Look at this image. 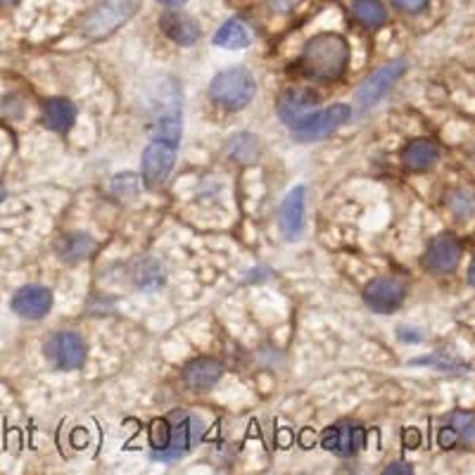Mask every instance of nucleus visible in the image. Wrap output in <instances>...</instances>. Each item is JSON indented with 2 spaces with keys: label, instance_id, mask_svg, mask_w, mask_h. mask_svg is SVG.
Here are the masks:
<instances>
[{
  "label": "nucleus",
  "instance_id": "obj_15",
  "mask_svg": "<svg viewBox=\"0 0 475 475\" xmlns=\"http://www.w3.org/2000/svg\"><path fill=\"white\" fill-rule=\"evenodd\" d=\"M160 26L173 44L179 45H193L200 38V34H203L198 19L183 13V10H169V13L162 15Z\"/></svg>",
  "mask_w": 475,
  "mask_h": 475
},
{
  "label": "nucleus",
  "instance_id": "obj_9",
  "mask_svg": "<svg viewBox=\"0 0 475 475\" xmlns=\"http://www.w3.org/2000/svg\"><path fill=\"white\" fill-rule=\"evenodd\" d=\"M136 7L138 0H110V3L98 7V10L86 19L84 31L93 38L107 36V34H112L122 22H126L131 15L136 13Z\"/></svg>",
  "mask_w": 475,
  "mask_h": 475
},
{
  "label": "nucleus",
  "instance_id": "obj_14",
  "mask_svg": "<svg viewBox=\"0 0 475 475\" xmlns=\"http://www.w3.org/2000/svg\"><path fill=\"white\" fill-rule=\"evenodd\" d=\"M319 103L314 91L307 88H288L278 100V117L283 119L288 126H295L309 112H314V105Z\"/></svg>",
  "mask_w": 475,
  "mask_h": 475
},
{
  "label": "nucleus",
  "instance_id": "obj_21",
  "mask_svg": "<svg viewBox=\"0 0 475 475\" xmlns=\"http://www.w3.org/2000/svg\"><path fill=\"white\" fill-rule=\"evenodd\" d=\"M212 41H214V45H219V48L242 50L252 44V36H250V31H247V26L242 25L241 19H229L222 29L216 31Z\"/></svg>",
  "mask_w": 475,
  "mask_h": 475
},
{
  "label": "nucleus",
  "instance_id": "obj_8",
  "mask_svg": "<svg viewBox=\"0 0 475 475\" xmlns=\"http://www.w3.org/2000/svg\"><path fill=\"white\" fill-rule=\"evenodd\" d=\"M404 72H407V62L404 60L388 62V64H383V67H378L376 72H373L371 76H366L364 84L359 86L357 91L359 105L361 107L376 105L378 100L383 98L385 93H388L390 88L395 86L397 81L404 76Z\"/></svg>",
  "mask_w": 475,
  "mask_h": 475
},
{
  "label": "nucleus",
  "instance_id": "obj_16",
  "mask_svg": "<svg viewBox=\"0 0 475 475\" xmlns=\"http://www.w3.org/2000/svg\"><path fill=\"white\" fill-rule=\"evenodd\" d=\"M223 376V366L216 359L203 357L195 359L183 369V383L193 390V392H210Z\"/></svg>",
  "mask_w": 475,
  "mask_h": 475
},
{
  "label": "nucleus",
  "instance_id": "obj_19",
  "mask_svg": "<svg viewBox=\"0 0 475 475\" xmlns=\"http://www.w3.org/2000/svg\"><path fill=\"white\" fill-rule=\"evenodd\" d=\"M440 160V148L430 138H416L401 150V162L411 172H426Z\"/></svg>",
  "mask_w": 475,
  "mask_h": 475
},
{
  "label": "nucleus",
  "instance_id": "obj_24",
  "mask_svg": "<svg viewBox=\"0 0 475 475\" xmlns=\"http://www.w3.org/2000/svg\"><path fill=\"white\" fill-rule=\"evenodd\" d=\"M273 13H291L292 7L300 5V0H269Z\"/></svg>",
  "mask_w": 475,
  "mask_h": 475
},
{
  "label": "nucleus",
  "instance_id": "obj_13",
  "mask_svg": "<svg viewBox=\"0 0 475 475\" xmlns=\"http://www.w3.org/2000/svg\"><path fill=\"white\" fill-rule=\"evenodd\" d=\"M304 200H307V188H304V185H297V188H292V191L285 195L283 203H281L278 226H281V233H283L288 241H297V238L302 235Z\"/></svg>",
  "mask_w": 475,
  "mask_h": 475
},
{
  "label": "nucleus",
  "instance_id": "obj_11",
  "mask_svg": "<svg viewBox=\"0 0 475 475\" xmlns=\"http://www.w3.org/2000/svg\"><path fill=\"white\" fill-rule=\"evenodd\" d=\"M461 262V242L451 233L435 235L428 245L426 254H423V266L430 273H451Z\"/></svg>",
  "mask_w": 475,
  "mask_h": 475
},
{
  "label": "nucleus",
  "instance_id": "obj_17",
  "mask_svg": "<svg viewBox=\"0 0 475 475\" xmlns=\"http://www.w3.org/2000/svg\"><path fill=\"white\" fill-rule=\"evenodd\" d=\"M438 440L442 450L473 445V414L470 411H454L440 430Z\"/></svg>",
  "mask_w": 475,
  "mask_h": 475
},
{
  "label": "nucleus",
  "instance_id": "obj_23",
  "mask_svg": "<svg viewBox=\"0 0 475 475\" xmlns=\"http://www.w3.org/2000/svg\"><path fill=\"white\" fill-rule=\"evenodd\" d=\"M428 3H430V0H392V5H395L397 10H401V13H409V15L423 13V10L428 7Z\"/></svg>",
  "mask_w": 475,
  "mask_h": 475
},
{
  "label": "nucleus",
  "instance_id": "obj_26",
  "mask_svg": "<svg viewBox=\"0 0 475 475\" xmlns=\"http://www.w3.org/2000/svg\"><path fill=\"white\" fill-rule=\"evenodd\" d=\"M162 5H172V7H179L183 5V3H188V0H160Z\"/></svg>",
  "mask_w": 475,
  "mask_h": 475
},
{
  "label": "nucleus",
  "instance_id": "obj_20",
  "mask_svg": "<svg viewBox=\"0 0 475 475\" xmlns=\"http://www.w3.org/2000/svg\"><path fill=\"white\" fill-rule=\"evenodd\" d=\"M76 122V107L67 98H50L44 105V124L55 134H67Z\"/></svg>",
  "mask_w": 475,
  "mask_h": 475
},
{
  "label": "nucleus",
  "instance_id": "obj_4",
  "mask_svg": "<svg viewBox=\"0 0 475 475\" xmlns=\"http://www.w3.org/2000/svg\"><path fill=\"white\" fill-rule=\"evenodd\" d=\"M352 119V107L345 103L331 105L326 110L309 112L307 117H302L292 129V141L297 143H316L322 138H328L333 131H338L342 124Z\"/></svg>",
  "mask_w": 475,
  "mask_h": 475
},
{
  "label": "nucleus",
  "instance_id": "obj_18",
  "mask_svg": "<svg viewBox=\"0 0 475 475\" xmlns=\"http://www.w3.org/2000/svg\"><path fill=\"white\" fill-rule=\"evenodd\" d=\"M95 250H98V242L93 241L88 233L62 235L55 245L57 257H60L62 262H67V264H79V262L88 260Z\"/></svg>",
  "mask_w": 475,
  "mask_h": 475
},
{
  "label": "nucleus",
  "instance_id": "obj_22",
  "mask_svg": "<svg viewBox=\"0 0 475 475\" xmlns=\"http://www.w3.org/2000/svg\"><path fill=\"white\" fill-rule=\"evenodd\" d=\"M352 13L354 17L364 26H369V29L383 26L385 19H388V10H385L381 0H354Z\"/></svg>",
  "mask_w": 475,
  "mask_h": 475
},
{
  "label": "nucleus",
  "instance_id": "obj_6",
  "mask_svg": "<svg viewBox=\"0 0 475 475\" xmlns=\"http://www.w3.org/2000/svg\"><path fill=\"white\" fill-rule=\"evenodd\" d=\"M44 352L57 371H76L86 361V342L74 331H60L45 342Z\"/></svg>",
  "mask_w": 475,
  "mask_h": 475
},
{
  "label": "nucleus",
  "instance_id": "obj_7",
  "mask_svg": "<svg viewBox=\"0 0 475 475\" xmlns=\"http://www.w3.org/2000/svg\"><path fill=\"white\" fill-rule=\"evenodd\" d=\"M322 445L335 457H354L366 447V430L352 421H340L335 426L326 428Z\"/></svg>",
  "mask_w": 475,
  "mask_h": 475
},
{
  "label": "nucleus",
  "instance_id": "obj_5",
  "mask_svg": "<svg viewBox=\"0 0 475 475\" xmlns=\"http://www.w3.org/2000/svg\"><path fill=\"white\" fill-rule=\"evenodd\" d=\"M176 153H179V143L153 136L150 145L143 153V179H145L148 188H160L169 179L173 162H176Z\"/></svg>",
  "mask_w": 475,
  "mask_h": 475
},
{
  "label": "nucleus",
  "instance_id": "obj_2",
  "mask_svg": "<svg viewBox=\"0 0 475 475\" xmlns=\"http://www.w3.org/2000/svg\"><path fill=\"white\" fill-rule=\"evenodd\" d=\"M350 62V44L340 34L323 31L309 38L300 57L302 74L312 81H338Z\"/></svg>",
  "mask_w": 475,
  "mask_h": 475
},
{
  "label": "nucleus",
  "instance_id": "obj_25",
  "mask_svg": "<svg viewBox=\"0 0 475 475\" xmlns=\"http://www.w3.org/2000/svg\"><path fill=\"white\" fill-rule=\"evenodd\" d=\"M385 473H404V475H411L414 473V469L411 466H407V463H390L388 469H385Z\"/></svg>",
  "mask_w": 475,
  "mask_h": 475
},
{
  "label": "nucleus",
  "instance_id": "obj_27",
  "mask_svg": "<svg viewBox=\"0 0 475 475\" xmlns=\"http://www.w3.org/2000/svg\"><path fill=\"white\" fill-rule=\"evenodd\" d=\"M3 200H5V185L0 183V203H3Z\"/></svg>",
  "mask_w": 475,
  "mask_h": 475
},
{
  "label": "nucleus",
  "instance_id": "obj_12",
  "mask_svg": "<svg viewBox=\"0 0 475 475\" xmlns=\"http://www.w3.org/2000/svg\"><path fill=\"white\" fill-rule=\"evenodd\" d=\"M15 314L29 322H38L53 309V292L44 285H25L13 297Z\"/></svg>",
  "mask_w": 475,
  "mask_h": 475
},
{
  "label": "nucleus",
  "instance_id": "obj_3",
  "mask_svg": "<svg viewBox=\"0 0 475 475\" xmlns=\"http://www.w3.org/2000/svg\"><path fill=\"white\" fill-rule=\"evenodd\" d=\"M257 93V81L245 67L223 69L210 81V98L229 112H241L252 103Z\"/></svg>",
  "mask_w": 475,
  "mask_h": 475
},
{
  "label": "nucleus",
  "instance_id": "obj_28",
  "mask_svg": "<svg viewBox=\"0 0 475 475\" xmlns=\"http://www.w3.org/2000/svg\"><path fill=\"white\" fill-rule=\"evenodd\" d=\"M10 3H15V0H0V5H10Z\"/></svg>",
  "mask_w": 475,
  "mask_h": 475
},
{
  "label": "nucleus",
  "instance_id": "obj_1",
  "mask_svg": "<svg viewBox=\"0 0 475 475\" xmlns=\"http://www.w3.org/2000/svg\"><path fill=\"white\" fill-rule=\"evenodd\" d=\"M203 432V421L188 411H173L167 419L154 421L150 428L153 457L157 461H179L198 447Z\"/></svg>",
  "mask_w": 475,
  "mask_h": 475
},
{
  "label": "nucleus",
  "instance_id": "obj_10",
  "mask_svg": "<svg viewBox=\"0 0 475 475\" xmlns=\"http://www.w3.org/2000/svg\"><path fill=\"white\" fill-rule=\"evenodd\" d=\"M404 297H407L404 283L390 276L373 278L364 291L366 307H369L371 312H376V314H390V312L400 309L401 302H404Z\"/></svg>",
  "mask_w": 475,
  "mask_h": 475
}]
</instances>
